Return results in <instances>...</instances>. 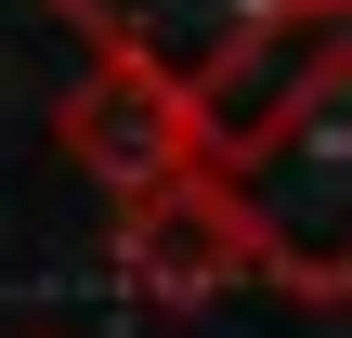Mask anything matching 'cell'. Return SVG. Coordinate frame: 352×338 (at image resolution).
<instances>
[{
    "label": "cell",
    "mask_w": 352,
    "mask_h": 338,
    "mask_svg": "<svg viewBox=\"0 0 352 338\" xmlns=\"http://www.w3.org/2000/svg\"><path fill=\"white\" fill-rule=\"evenodd\" d=\"M209 169H222L248 287H274L300 313H340L352 300V65H327L274 130H248Z\"/></svg>",
    "instance_id": "6da1fadb"
},
{
    "label": "cell",
    "mask_w": 352,
    "mask_h": 338,
    "mask_svg": "<svg viewBox=\"0 0 352 338\" xmlns=\"http://www.w3.org/2000/svg\"><path fill=\"white\" fill-rule=\"evenodd\" d=\"M52 143H65V169H78L104 208H131V195H157V182L196 169V117H183V91L144 78V65H118V52H91V78L65 91Z\"/></svg>",
    "instance_id": "7a4b0ae2"
},
{
    "label": "cell",
    "mask_w": 352,
    "mask_h": 338,
    "mask_svg": "<svg viewBox=\"0 0 352 338\" xmlns=\"http://www.w3.org/2000/svg\"><path fill=\"white\" fill-rule=\"evenodd\" d=\"M327 65H352V0H314V13H274V26H248L222 65H196L183 78V117H196V156H235L248 130H274Z\"/></svg>",
    "instance_id": "3957f363"
},
{
    "label": "cell",
    "mask_w": 352,
    "mask_h": 338,
    "mask_svg": "<svg viewBox=\"0 0 352 338\" xmlns=\"http://www.w3.org/2000/svg\"><path fill=\"white\" fill-rule=\"evenodd\" d=\"M118 274H131L144 300H170V313L248 287V248H235V208H222V169H209V156H196L183 182H157V195L118 208Z\"/></svg>",
    "instance_id": "277c9868"
},
{
    "label": "cell",
    "mask_w": 352,
    "mask_h": 338,
    "mask_svg": "<svg viewBox=\"0 0 352 338\" xmlns=\"http://www.w3.org/2000/svg\"><path fill=\"white\" fill-rule=\"evenodd\" d=\"M91 52H118V65H144V78H196V65H222L248 26H274V13H314V0H52Z\"/></svg>",
    "instance_id": "5b68a950"
}]
</instances>
